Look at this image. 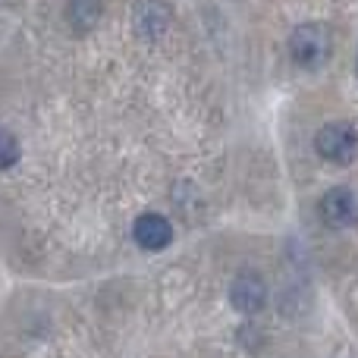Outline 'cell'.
<instances>
[{
  "mask_svg": "<svg viewBox=\"0 0 358 358\" xmlns=\"http://www.w3.org/2000/svg\"><path fill=\"white\" fill-rule=\"evenodd\" d=\"M315 148L324 161L330 164H349L358 155V132L349 123H327L315 136Z\"/></svg>",
  "mask_w": 358,
  "mask_h": 358,
  "instance_id": "2",
  "label": "cell"
},
{
  "mask_svg": "<svg viewBox=\"0 0 358 358\" xmlns=\"http://www.w3.org/2000/svg\"><path fill=\"white\" fill-rule=\"evenodd\" d=\"M289 54L299 66L315 69L330 60V31L321 22H305L292 29L289 35Z\"/></svg>",
  "mask_w": 358,
  "mask_h": 358,
  "instance_id": "1",
  "label": "cell"
},
{
  "mask_svg": "<svg viewBox=\"0 0 358 358\" xmlns=\"http://www.w3.org/2000/svg\"><path fill=\"white\" fill-rule=\"evenodd\" d=\"M132 233H136L138 245L148 248V252H161V248H167L170 239H173V227H170V220L161 214H142L136 220V227H132Z\"/></svg>",
  "mask_w": 358,
  "mask_h": 358,
  "instance_id": "5",
  "label": "cell"
},
{
  "mask_svg": "<svg viewBox=\"0 0 358 358\" xmlns=\"http://www.w3.org/2000/svg\"><path fill=\"white\" fill-rule=\"evenodd\" d=\"M16 161H19V142H16V136H10V132L0 129V170L13 167Z\"/></svg>",
  "mask_w": 358,
  "mask_h": 358,
  "instance_id": "6",
  "label": "cell"
},
{
  "mask_svg": "<svg viewBox=\"0 0 358 358\" xmlns=\"http://www.w3.org/2000/svg\"><path fill=\"white\" fill-rule=\"evenodd\" d=\"M229 296H233V305L242 315H258L267 302V286L258 273L245 271L233 280V292H229Z\"/></svg>",
  "mask_w": 358,
  "mask_h": 358,
  "instance_id": "4",
  "label": "cell"
},
{
  "mask_svg": "<svg viewBox=\"0 0 358 358\" xmlns=\"http://www.w3.org/2000/svg\"><path fill=\"white\" fill-rule=\"evenodd\" d=\"M321 217L327 227L334 229H349L358 223V198L352 189H330L321 198Z\"/></svg>",
  "mask_w": 358,
  "mask_h": 358,
  "instance_id": "3",
  "label": "cell"
}]
</instances>
